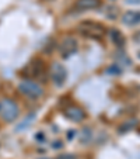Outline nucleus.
<instances>
[{"instance_id": "obj_1", "label": "nucleus", "mask_w": 140, "mask_h": 159, "mask_svg": "<svg viewBox=\"0 0 140 159\" xmlns=\"http://www.w3.org/2000/svg\"><path fill=\"white\" fill-rule=\"evenodd\" d=\"M78 34H81L83 37L90 39H101L107 35V28L98 23V21H92V20H86L81 21L77 27Z\"/></svg>"}, {"instance_id": "obj_2", "label": "nucleus", "mask_w": 140, "mask_h": 159, "mask_svg": "<svg viewBox=\"0 0 140 159\" xmlns=\"http://www.w3.org/2000/svg\"><path fill=\"white\" fill-rule=\"evenodd\" d=\"M18 113H20V110H18L17 103L13 102L11 99H4L0 102V114H2L4 121H7V123L14 121L17 118Z\"/></svg>"}, {"instance_id": "obj_3", "label": "nucleus", "mask_w": 140, "mask_h": 159, "mask_svg": "<svg viewBox=\"0 0 140 159\" xmlns=\"http://www.w3.org/2000/svg\"><path fill=\"white\" fill-rule=\"evenodd\" d=\"M18 90H20L21 94L30 97V99H38L44 94V90L39 86L38 83L30 80V79H25V80H21L18 84Z\"/></svg>"}, {"instance_id": "obj_4", "label": "nucleus", "mask_w": 140, "mask_h": 159, "mask_svg": "<svg viewBox=\"0 0 140 159\" xmlns=\"http://www.w3.org/2000/svg\"><path fill=\"white\" fill-rule=\"evenodd\" d=\"M49 76L55 86H63L67 79V70L60 62H53L49 68Z\"/></svg>"}, {"instance_id": "obj_5", "label": "nucleus", "mask_w": 140, "mask_h": 159, "mask_svg": "<svg viewBox=\"0 0 140 159\" xmlns=\"http://www.w3.org/2000/svg\"><path fill=\"white\" fill-rule=\"evenodd\" d=\"M23 75L28 76V78H42V80H46V79H45V65H44V61L32 59L24 68Z\"/></svg>"}, {"instance_id": "obj_6", "label": "nucleus", "mask_w": 140, "mask_h": 159, "mask_svg": "<svg viewBox=\"0 0 140 159\" xmlns=\"http://www.w3.org/2000/svg\"><path fill=\"white\" fill-rule=\"evenodd\" d=\"M77 49H78V44L76 41V38H73V37H66L59 45V52L62 55V58H65V59H67L73 54H76Z\"/></svg>"}, {"instance_id": "obj_7", "label": "nucleus", "mask_w": 140, "mask_h": 159, "mask_svg": "<svg viewBox=\"0 0 140 159\" xmlns=\"http://www.w3.org/2000/svg\"><path fill=\"white\" fill-rule=\"evenodd\" d=\"M63 116L67 120L73 121V123H80V121H83L86 118L87 114H86V111H84V108H81L80 106L72 104L63 110Z\"/></svg>"}, {"instance_id": "obj_8", "label": "nucleus", "mask_w": 140, "mask_h": 159, "mask_svg": "<svg viewBox=\"0 0 140 159\" xmlns=\"http://www.w3.org/2000/svg\"><path fill=\"white\" fill-rule=\"evenodd\" d=\"M122 23L129 27H134V25L140 24V11L139 10H129L122 16Z\"/></svg>"}, {"instance_id": "obj_9", "label": "nucleus", "mask_w": 140, "mask_h": 159, "mask_svg": "<svg viewBox=\"0 0 140 159\" xmlns=\"http://www.w3.org/2000/svg\"><path fill=\"white\" fill-rule=\"evenodd\" d=\"M101 6V0H77L76 9L84 11V10H94Z\"/></svg>"}, {"instance_id": "obj_10", "label": "nucleus", "mask_w": 140, "mask_h": 159, "mask_svg": "<svg viewBox=\"0 0 140 159\" xmlns=\"http://www.w3.org/2000/svg\"><path fill=\"white\" fill-rule=\"evenodd\" d=\"M109 38L112 39V42L116 45V47H119V48H123L126 44V38L119 30H116V28H112L109 30Z\"/></svg>"}, {"instance_id": "obj_11", "label": "nucleus", "mask_w": 140, "mask_h": 159, "mask_svg": "<svg viewBox=\"0 0 140 159\" xmlns=\"http://www.w3.org/2000/svg\"><path fill=\"white\" fill-rule=\"evenodd\" d=\"M136 125H137V120L136 118H132V120L125 121V123L121 124V125L118 127V132H121V134H126V132L132 131Z\"/></svg>"}, {"instance_id": "obj_12", "label": "nucleus", "mask_w": 140, "mask_h": 159, "mask_svg": "<svg viewBox=\"0 0 140 159\" xmlns=\"http://www.w3.org/2000/svg\"><path fill=\"white\" fill-rule=\"evenodd\" d=\"M118 14H119V10H118V7H116V6H107V10H105V16H107L108 18L113 20V18L118 17Z\"/></svg>"}, {"instance_id": "obj_13", "label": "nucleus", "mask_w": 140, "mask_h": 159, "mask_svg": "<svg viewBox=\"0 0 140 159\" xmlns=\"http://www.w3.org/2000/svg\"><path fill=\"white\" fill-rule=\"evenodd\" d=\"M34 118H35V114H34V113H31V114H30V117H27V118H25V120L23 121V123H21L20 125H18L15 129H17V131H21V129H24V128H27V127H30V125H31V123H32V120H34Z\"/></svg>"}, {"instance_id": "obj_14", "label": "nucleus", "mask_w": 140, "mask_h": 159, "mask_svg": "<svg viewBox=\"0 0 140 159\" xmlns=\"http://www.w3.org/2000/svg\"><path fill=\"white\" fill-rule=\"evenodd\" d=\"M107 73H113V75H121L122 69H119V66H109L107 69Z\"/></svg>"}, {"instance_id": "obj_15", "label": "nucleus", "mask_w": 140, "mask_h": 159, "mask_svg": "<svg viewBox=\"0 0 140 159\" xmlns=\"http://www.w3.org/2000/svg\"><path fill=\"white\" fill-rule=\"evenodd\" d=\"M56 159H77V158L73 153H62V155L56 156Z\"/></svg>"}, {"instance_id": "obj_16", "label": "nucleus", "mask_w": 140, "mask_h": 159, "mask_svg": "<svg viewBox=\"0 0 140 159\" xmlns=\"http://www.w3.org/2000/svg\"><path fill=\"white\" fill-rule=\"evenodd\" d=\"M74 137H76V131H74V129L67 132V139H72V138H74Z\"/></svg>"}, {"instance_id": "obj_17", "label": "nucleus", "mask_w": 140, "mask_h": 159, "mask_svg": "<svg viewBox=\"0 0 140 159\" xmlns=\"http://www.w3.org/2000/svg\"><path fill=\"white\" fill-rule=\"evenodd\" d=\"M36 139H38V141H44V134H42V132H38V134H36V137H35Z\"/></svg>"}, {"instance_id": "obj_18", "label": "nucleus", "mask_w": 140, "mask_h": 159, "mask_svg": "<svg viewBox=\"0 0 140 159\" xmlns=\"http://www.w3.org/2000/svg\"><path fill=\"white\" fill-rule=\"evenodd\" d=\"M126 3H129V4H140V0H126Z\"/></svg>"}, {"instance_id": "obj_19", "label": "nucleus", "mask_w": 140, "mask_h": 159, "mask_svg": "<svg viewBox=\"0 0 140 159\" xmlns=\"http://www.w3.org/2000/svg\"><path fill=\"white\" fill-rule=\"evenodd\" d=\"M60 147H63V145H62V142H60V141L53 142V148H56V149H57V148H60Z\"/></svg>"}, {"instance_id": "obj_20", "label": "nucleus", "mask_w": 140, "mask_h": 159, "mask_svg": "<svg viewBox=\"0 0 140 159\" xmlns=\"http://www.w3.org/2000/svg\"><path fill=\"white\" fill-rule=\"evenodd\" d=\"M137 57H139V59H140V49L137 51Z\"/></svg>"}, {"instance_id": "obj_21", "label": "nucleus", "mask_w": 140, "mask_h": 159, "mask_svg": "<svg viewBox=\"0 0 140 159\" xmlns=\"http://www.w3.org/2000/svg\"><path fill=\"white\" fill-rule=\"evenodd\" d=\"M39 159H49V158H39Z\"/></svg>"}]
</instances>
